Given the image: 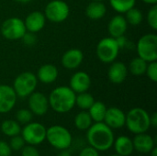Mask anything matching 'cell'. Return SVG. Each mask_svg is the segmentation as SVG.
Instances as JSON below:
<instances>
[{"instance_id": "1", "label": "cell", "mask_w": 157, "mask_h": 156, "mask_svg": "<svg viewBox=\"0 0 157 156\" xmlns=\"http://www.w3.org/2000/svg\"><path fill=\"white\" fill-rule=\"evenodd\" d=\"M86 140L89 146L98 152L109 150L114 143L115 136L113 130L102 122H95L86 131Z\"/></svg>"}, {"instance_id": "2", "label": "cell", "mask_w": 157, "mask_h": 156, "mask_svg": "<svg viewBox=\"0 0 157 156\" xmlns=\"http://www.w3.org/2000/svg\"><path fill=\"white\" fill-rule=\"evenodd\" d=\"M76 94L70 86H61L54 88L49 95L50 108L56 113L64 114L71 111L75 106Z\"/></svg>"}, {"instance_id": "3", "label": "cell", "mask_w": 157, "mask_h": 156, "mask_svg": "<svg viewBox=\"0 0 157 156\" xmlns=\"http://www.w3.org/2000/svg\"><path fill=\"white\" fill-rule=\"evenodd\" d=\"M125 126L133 134L147 132L151 127L150 114L142 108H133L126 114Z\"/></svg>"}, {"instance_id": "4", "label": "cell", "mask_w": 157, "mask_h": 156, "mask_svg": "<svg viewBox=\"0 0 157 156\" xmlns=\"http://www.w3.org/2000/svg\"><path fill=\"white\" fill-rule=\"evenodd\" d=\"M46 140L56 150H67L73 143V137L69 130L61 125H52L46 130Z\"/></svg>"}, {"instance_id": "5", "label": "cell", "mask_w": 157, "mask_h": 156, "mask_svg": "<svg viewBox=\"0 0 157 156\" xmlns=\"http://www.w3.org/2000/svg\"><path fill=\"white\" fill-rule=\"evenodd\" d=\"M38 79L35 74L31 72H23L19 74L14 80L13 89L17 97H28L37 87Z\"/></svg>"}, {"instance_id": "6", "label": "cell", "mask_w": 157, "mask_h": 156, "mask_svg": "<svg viewBox=\"0 0 157 156\" xmlns=\"http://www.w3.org/2000/svg\"><path fill=\"white\" fill-rule=\"evenodd\" d=\"M136 50L138 56L145 60L147 63L157 60V35L148 33L142 36L137 44Z\"/></svg>"}, {"instance_id": "7", "label": "cell", "mask_w": 157, "mask_h": 156, "mask_svg": "<svg viewBox=\"0 0 157 156\" xmlns=\"http://www.w3.org/2000/svg\"><path fill=\"white\" fill-rule=\"evenodd\" d=\"M120 47L116 39L112 37H107L100 40L97 45L96 53L98 58L104 63H113L120 52Z\"/></svg>"}, {"instance_id": "8", "label": "cell", "mask_w": 157, "mask_h": 156, "mask_svg": "<svg viewBox=\"0 0 157 156\" xmlns=\"http://www.w3.org/2000/svg\"><path fill=\"white\" fill-rule=\"evenodd\" d=\"M46 128L40 122H29L21 128V137L27 144L37 146L46 140Z\"/></svg>"}, {"instance_id": "9", "label": "cell", "mask_w": 157, "mask_h": 156, "mask_svg": "<svg viewBox=\"0 0 157 156\" xmlns=\"http://www.w3.org/2000/svg\"><path fill=\"white\" fill-rule=\"evenodd\" d=\"M0 31L2 36L8 40H21L23 35L27 32L24 20L19 17H9L6 19L1 27Z\"/></svg>"}, {"instance_id": "10", "label": "cell", "mask_w": 157, "mask_h": 156, "mask_svg": "<svg viewBox=\"0 0 157 156\" xmlns=\"http://www.w3.org/2000/svg\"><path fill=\"white\" fill-rule=\"evenodd\" d=\"M43 14L49 21L61 23L68 18L70 7L69 5L63 0H52L47 4Z\"/></svg>"}, {"instance_id": "11", "label": "cell", "mask_w": 157, "mask_h": 156, "mask_svg": "<svg viewBox=\"0 0 157 156\" xmlns=\"http://www.w3.org/2000/svg\"><path fill=\"white\" fill-rule=\"evenodd\" d=\"M29 109L36 116H44L50 108L48 97L41 92L34 91L29 97Z\"/></svg>"}, {"instance_id": "12", "label": "cell", "mask_w": 157, "mask_h": 156, "mask_svg": "<svg viewBox=\"0 0 157 156\" xmlns=\"http://www.w3.org/2000/svg\"><path fill=\"white\" fill-rule=\"evenodd\" d=\"M17 96L12 86L0 85V114L11 111L16 106Z\"/></svg>"}, {"instance_id": "13", "label": "cell", "mask_w": 157, "mask_h": 156, "mask_svg": "<svg viewBox=\"0 0 157 156\" xmlns=\"http://www.w3.org/2000/svg\"><path fill=\"white\" fill-rule=\"evenodd\" d=\"M126 114L117 107L107 108L103 122L112 130H118L125 126Z\"/></svg>"}, {"instance_id": "14", "label": "cell", "mask_w": 157, "mask_h": 156, "mask_svg": "<svg viewBox=\"0 0 157 156\" xmlns=\"http://www.w3.org/2000/svg\"><path fill=\"white\" fill-rule=\"evenodd\" d=\"M69 86L75 94L87 92L91 86V77L87 73L78 71L72 75Z\"/></svg>"}, {"instance_id": "15", "label": "cell", "mask_w": 157, "mask_h": 156, "mask_svg": "<svg viewBox=\"0 0 157 156\" xmlns=\"http://www.w3.org/2000/svg\"><path fill=\"white\" fill-rule=\"evenodd\" d=\"M83 60H84V53L81 50L70 49L63 54L61 63L65 69L75 70L81 65Z\"/></svg>"}, {"instance_id": "16", "label": "cell", "mask_w": 157, "mask_h": 156, "mask_svg": "<svg viewBox=\"0 0 157 156\" xmlns=\"http://www.w3.org/2000/svg\"><path fill=\"white\" fill-rule=\"evenodd\" d=\"M132 143L133 148L136 152L143 154H147L155 146L156 140H155L150 134L144 132L135 134V137L132 140Z\"/></svg>"}, {"instance_id": "17", "label": "cell", "mask_w": 157, "mask_h": 156, "mask_svg": "<svg viewBox=\"0 0 157 156\" xmlns=\"http://www.w3.org/2000/svg\"><path fill=\"white\" fill-rule=\"evenodd\" d=\"M128 75V67L122 62H116L110 63L108 71V77L113 84L120 85L125 81Z\"/></svg>"}, {"instance_id": "18", "label": "cell", "mask_w": 157, "mask_h": 156, "mask_svg": "<svg viewBox=\"0 0 157 156\" xmlns=\"http://www.w3.org/2000/svg\"><path fill=\"white\" fill-rule=\"evenodd\" d=\"M25 27L27 31L32 32V33H37L40 31L46 24V17L44 14L40 11H33L30 12L25 21Z\"/></svg>"}, {"instance_id": "19", "label": "cell", "mask_w": 157, "mask_h": 156, "mask_svg": "<svg viewBox=\"0 0 157 156\" xmlns=\"http://www.w3.org/2000/svg\"><path fill=\"white\" fill-rule=\"evenodd\" d=\"M128 29V23L121 14L114 16L109 22L108 30L110 37L117 39L121 36L125 35L126 30Z\"/></svg>"}, {"instance_id": "20", "label": "cell", "mask_w": 157, "mask_h": 156, "mask_svg": "<svg viewBox=\"0 0 157 156\" xmlns=\"http://www.w3.org/2000/svg\"><path fill=\"white\" fill-rule=\"evenodd\" d=\"M59 72L55 65L52 63H46L41 65L37 72V79L42 84L50 85L56 81Z\"/></svg>"}, {"instance_id": "21", "label": "cell", "mask_w": 157, "mask_h": 156, "mask_svg": "<svg viewBox=\"0 0 157 156\" xmlns=\"http://www.w3.org/2000/svg\"><path fill=\"white\" fill-rule=\"evenodd\" d=\"M113 146L116 154L121 156H130L134 151L132 140L125 135L119 136L115 139Z\"/></svg>"}, {"instance_id": "22", "label": "cell", "mask_w": 157, "mask_h": 156, "mask_svg": "<svg viewBox=\"0 0 157 156\" xmlns=\"http://www.w3.org/2000/svg\"><path fill=\"white\" fill-rule=\"evenodd\" d=\"M106 13H107V6L103 2H99V1L90 2L86 8V17L92 20H98L103 18Z\"/></svg>"}, {"instance_id": "23", "label": "cell", "mask_w": 157, "mask_h": 156, "mask_svg": "<svg viewBox=\"0 0 157 156\" xmlns=\"http://www.w3.org/2000/svg\"><path fill=\"white\" fill-rule=\"evenodd\" d=\"M106 105L101 101H95L93 105L87 110L93 122H102L105 118V114L107 111Z\"/></svg>"}, {"instance_id": "24", "label": "cell", "mask_w": 157, "mask_h": 156, "mask_svg": "<svg viewBox=\"0 0 157 156\" xmlns=\"http://www.w3.org/2000/svg\"><path fill=\"white\" fill-rule=\"evenodd\" d=\"M74 124L79 131H87L93 124V120L87 110H82L75 117Z\"/></svg>"}, {"instance_id": "25", "label": "cell", "mask_w": 157, "mask_h": 156, "mask_svg": "<svg viewBox=\"0 0 157 156\" xmlns=\"http://www.w3.org/2000/svg\"><path fill=\"white\" fill-rule=\"evenodd\" d=\"M1 131L7 137H14L20 134L21 127L16 120H6L1 124Z\"/></svg>"}, {"instance_id": "26", "label": "cell", "mask_w": 157, "mask_h": 156, "mask_svg": "<svg viewBox=\"0 0 157 156\" xmlns=\"http://www.w3.org/2000/svg\"><path fill=\"white\" fill-rule=\"evenodd\" d=\"M148 63L142 59L141 57H135L133 58L130 64H129V71L132 75L135 76H141L143 74H145L146 67H147Z\"/></svg>"}, {"instance_id": "27", "label": "cell", "mask_w": 157, "mask_h": 156, "mask_svg": "<svg viewBox=\"0 0 157 156\" xmlns=\"http://www.w3.org/2000/svg\"><path fill=\"white\" fill-rule=\"evenodd\" d=\"M109 2L110 6L119 14H125L136 4V0H109Z\"/></svg>"}, {"instance_id": "28", "label": "cell", "mask_w": 157, "mask_h": 156, "mask_svg": "<svg viewBox=\"0 0 157 156\" xmlns=\"http://www.w3.org/2000/svg\"><path fill=\"white\" fill-rule=\"evenodd\" d=\"M94 102H95L94 97L87 92H83L76 95L75 105L82 110H88Z\"/></svg>"}, {"instance_id": "29", "label": "cell", "mask_w": 157, "mask_h": 156, "mask_svg": "<svg viewBox=\"0 0 157 156\" xmlns=\"http://www.w3.org/2000/svg\"><path fill=\"white\" fill-rule=\"evenodd\" d=\"M125 19L128 24L132 26H138L142 23L144 19V15L139 8L133 6L125 13Z\"/></svg>"}, {"instance_id": "30", "label": "cell", "mask_w": 157, "mask_h": 156, "mask_svg": "<svg viewBox=\"0 0 157 156\" xmlns=\"http://www.w3.org/2000/svg\"><path fill=\"white\" fill-rule=\"evenodd\" d=\"M33 114L29 108H20L16 113V120L19 124L26 125L32 120Z\"/></svg>"}, {"instance_id": "31", "label": "cell", "mask_w": 157, "mask_h": 156, "mask_svg": "<svg viewBox=\"0 0 157 156\" xmlns=\"http://www.w3.org/2000/svg\"><path fill=\"white\" fill-rule=\"evenodd\" d=\"M147 23L154 30L157 29V5H153L147 12Z\"/></svg>"}, {"instance_id": "32", "label": "cell", "mask_w": 157, "mask_h": 156, "mask_svg": "<svg viewBox=\"0 0 157 156\" xmlns=\"http://www.w3.org/2000/svg\"><path fill=\"white\" fill-rule=\"evenodd\" d=\"M25 141L23 140V138L21 137V135H17L14 137H11L8 144L11 148L12 151H20L24 146H25Z\"/></svg>"}, {"instance_id": "33", "label": "cell", "mask_w": 157, "mask_h": 156, "mask_svg": "<svg viewBox=\"0 0 157 156\" xmlns=\"http://www.w3.org/2000/svg\"><path fill=\"white\" fill-rule=\"evenodd\" d=\"M145 74L147 75V77L153 81V82H156L157 81V63L156 61L155 62H151L148 63L147 67H146V71H145Z\"/></svg>"}, {"instance_id": "34", "label": "cell", "mask_w": 157, "mask_h": 156, "mask_svg": "<svg viewBox=\"0 0 157 156\" xmlns=\"http://www.w3.org/2000/svg\"><path fill=\"white\" fill-rule=\"evenodd\" d=\"M21 40L23 41V43L27 46H33L36 44L37 42V37H36V33H32L29 31H27L23 37L21 38Z\"/></svg>"}, {"instance_id": "35", "label": "cell", "mask_w": 157, "mask_h": 156, "mask_svg": "<svg viewBox=\"0 0 157 156\" xmlns=\"http://www.w3.org/2000/svg\"><path fill=\"white\" fill-rule=\"evenodd\" d=\"M21 156H40L38 149L33 145H25L21 150Z\"/></svg>"}, {"instance_id": "36", "label": "cell", "mask_w": 157, "mask_h": 156, "mask_svg": "<svg viewBox=\"0 0 157 156\" xmlns=\"http://www.w3.org/2000/svg\"><path fill=\"white\" fill-rule=\"evenodd\" d=\"M12 150L8 143L5 141H0V156H11Z\"/></svg>"}, {"instance_id": "37", "label": "cell", "mask_w": 157, "mask_h": 156, "mask_svg": "<svg viewBox=\"0 0 157 156\" xmlns=\"http://www.w3.org/2000/svg\"><path fill=\"white\" fill-rule=\"evenodd\" d=\"M78 156H99V152L91 146H87L81 150Z\"/></svg>"}, {"instance_id": "38", "label": "cell", "mask_w": 157, "mask_h": 156, "mask_svg": "<svg viewBox=\"0 0 157 156\" xmlns=\"http://www.w3.org/2000/svg\"><path fill=\"white\" fill-rule=\"evenodd\" d=\"M150 124L151 127L156 128L157 127V113L154 112L152 115H150Z\"/></svg>"}, {"instance_id": "39", "label": "cell", "mask_w": 157, "mask_h": 156, "mask_svg": "<svg viewBox=\"0 0 157 156\" xmlns=\"http://www.w3.org/2000/svg\"><path fill=\"white\" fill-rule=\"evenodd\" d=\"M57 156H73L68 150H62Z\"/></svg>"}, {"instance_id": "40", "label": "cell", "mask_w": 157, "mask_h": 156, "mask_svg": "<svg viewBox=\"0 0 157 156\" xmlns=\"http://www.w3.org/2000/svg\"><path fill=\"white\" fill-rule=\"evenodd\" d=\"M143 2H144L147 5L153 6V5H157V0H142Z\"/></svg>"}, {"instance_id": "41", "label": "cell", "mask_w": 157, "mask_h": 156, "mask_svg": "<svg viewBox=\"0 0 157 156\" xmlns=\"http://www.w3.org/2000/svg\"><path fill=\"white\" fill-rule=\"evenodd\" d=\"M151 156H157V147L156 146H155L153 149H152V151L149 153Z\"/></svg>"}, {"instance_id": "42", "label": "cell", "mask_w": 157, "mask_h": 156, "mask_svg": "<svg viewBox=\"0 0 157 156\" xmlns=\"http://www.w3.org/2000/svg\"><path fill=\"white\" fill-rule=\"evenodd\" d=\"M17 1V3H20V4H27V3H29L31 0H15Z\"/></svg>"}, {"instance_id": "43", "label": "cell", "mask_w": 157, "mask_h": 156, "mask_svg": "<svg viewBox=\"0 0 157 156\" xmlns=\"http://www.w3.org/2000/svg\"><path fill=\"white\" fill-rule=\"evenodd\" d=\"M92 1H99V2H103V1H105V0H92Z\"/></svg>"}, {"instance_id": "44", "label": "cell", "mask_w": 157, "mask_h": 156, "mask_svg": "<svg viewBox=\"0 0 157 156\" xmlns=\"http://www.w3.org/2000/svg\"><path fill=\"white\" fill-rule=\"evenodd\" d=\"M110 156H121V155H120V154H112V155H110Z\"/></svg>"}]
</instances>
